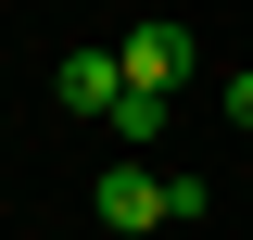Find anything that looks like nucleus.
I'll return each mask as SVG.
<instances>
[{
    "mask_svg": "<svg viewBox=\"0 0 253 240\" xmlns=\"http://www.w3.org/2000/svg\"><path fill=\"white\" fill-rule=\"evenodd\" d=\"M203 202H215L203 177H177V164H139V152H126V164H101V190H89V215H101V228H190Z\"/></svg>",
    "mask_w": 253,
    "mask_h": 240,
    "instance_id": "1",
    "label": "nucleus"
},
{
    "mask_svg": "<svg viewBox=\"0 0 253 240\" xmlns=\"http://www.w3.org/2000/svg\"><path fill=\"white\" fill-rule=\"evenodd\" d=\"M114 63H126V89H165V101H177V89H190V26H165V13H152V26L114 38Z\"/></svg>",
    "mask_w": 253,
    "mask_h": 240,
    "instance_id": "2",
    "label": "nucleus"
},
{
    "mask_svg": "<svg viewBox=\"0 0 253 240\" xmlns=\"http://www.w3.org/2000/svg\"><path fill=\"white\" fill-rule=\"evenodd\" d=\"M51 101H63V114H89V126H114L126 63H114V51H63V63H51Z\"/></svg>",
    "mask_w": 253,
    "mask_h": 240,
    "instance_id": "3",
    "label": "nucleus"
},
{
    "mask_svg": "<svg viewBox=\"0 0 253 240\" xmlns=\"http://www.w3.org/2000/svg\"><path fill=\"white\" fill-rule=\"evenodd\" d=\"M165 126H177V101H165V89H126V101H114V152H139V164L165 152Z\"/></svg>",
    "mask_w": 253,
    "mask_h": 240,
    "instance_id": "4",
    "label": "nucleus"
},
{
    "mask_svg": "<svg viewBox=\"0 0 253 240\" xmlns=\"http://www.w3.org/2000/svg\"><path fill=\"white\" fill-rule=\"evenodd\" d=\"M228 126H253V76H228Z\"/></svg>",
    "mask_w": 253,
    "mask_h": 240,
    "instance_id": "5",
    "label": "nucleus"
}]
</instances>
